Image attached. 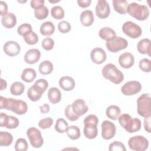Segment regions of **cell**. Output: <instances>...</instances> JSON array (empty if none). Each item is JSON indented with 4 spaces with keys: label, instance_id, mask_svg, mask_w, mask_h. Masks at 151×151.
Masks as SVG:
<instances>
[{
    "label": "cell",
    "instance_id": "51",
    "mask_svg": "<svg viewBox=\"0 0 151 151\" xmlns=\"http://www.w3.org/2000/svg\"><path fill=\"white\" fill-rule=\"evenodd\" d=\"M144 128L145 130L148 132L151 133V126H150V116L145 117L144 119Z\"/></svg>",
    "mask_w": 151,
    "mask_h": 151
},
{
    "label": "cell",
    "instance_id": "49",
    "mask_svg": "<svg viewBox=\"0 0 151 151\" xmlns=\"http://www.w3.org/2000/svg\"><path fill=\"white\" fill-rule=\"evenodd\" d=\"M44 2L45 1L44 0H31L30 5L33 9H35L44 6Z\"/></svg>",
    "mask_w": 151,
    "mask_h": 151
},
{
    "label": "cell",
    "instance_id": "26",
    "mask_svg": "<svg viewBox=\"0 0 151 151\" xmlns=\"http://www.w3.org/2000/svg\"><path fill=\"white\" fill-rule=\"evenodd\" d=\"M114 9L120 14L124 15L127 13L128 2L126 0H113L112 1Z\"/></svg>",
    "mask_w": 151,
    "mask_h": 151
},
{
    "label": "cell",
    "instance_id": "32",
    "mask_svg": "<svg viewBox=\"0 0 151 151\" xmlns=\"http://www.w3.org/2000/svg\"><path fill=\"white\" fill-rule=\"evenodd\" d=\"M25 90L24 84L20 81L14 82L10 87V92L14 96L21 95Z\"/></svg>",
    "mask_w": 151,
    "mask_h": 151
},
{
    "label": "cell",
    "instance_id": "10",
    "mask_svg": "<svg viewBox=\"0 0 151 151\" xmlns=\"http://www.w3.org/2000/svg\"><path fill=\"white\" fill-rule=\"evenodd\" d=\"M142 90V85L137 81H129L121 87L122 93L125 96L134 95Z\"/></svg>",
    "mask_w": 151,
    "mask_h": 151
},
{
    "label": "cell",
    "instance_id": "42",
    "mask_svg": "<svg viewBox=\"0 0 151 151\" xmlns=\"http://www.w3.org/2000/svg\"><path fill=\"white\" fill-rule=\"evenodd\" d=\"M109 150L110 151H126L124 145L121 142L114 141L109 145Z\"/></svg>",
    "mask_w": 151,
    "mask_h": 151
},
{
    "label": "cell",
    "instance_id": "17",
    "mask_svg": "<svg viewBox=\"0 0 151 151\" xmlns=\"http://www.w3.org/2000/svg\"><path fill=\"white\" fill-rule=\"evenodd\" d=\"M107 58L106 53L104 50L101 48H94L90 52V58L91 61L96 64L103 63Z\"/></svg>",
    "mask_w": 151,
    "mask_h": 151
},
{
    "label": "cell",
    "instance_id": "55",
    "mask_svg": "<svg viewBox=\"0 0 151 151\" xmlns=\"http://www.w3.org/2000/svg\"><path fill=\"white\" fill-rule=\"evenodd\" d=\"M48 1H49L50 3H52V4H54V3H57V2H60L59 0H58V1H51V0H49Z\"/></svg>",
    "mask_w": 151,
    "mask_h": 151
},
{
    "label": "cell",
    "instance_id": "29",
    "mask_svg": "<svg viewBox=\"0 0 151 151\" xmlns=\"http://www.w3.org/2000/svg\"><path fill=\"white\" fill-rule=\"evenodd\" d=\"M99 37L104 40L109 41L116 36V32L110 27H103L99 32Z\"/></svg>",
    "mask_w": 151,
    "mask_h": 151
},
{
    "label": "cell",
    "instance_id": "41",
    "mask_svg": "<svg viewBox=\"0 0 151 151\" xmlns=\"http://www.w3.org/2000/svg\"><path fill=\"white\" fill-rule=\"evenodd\" d=\"M140 69L145 73H149L151 70V61L147 58H142L139 61Z\"/></svg>",
    "mask_w": 151,
    "mask_h": 151
},
{
    "label": "cell",
    "instance_id": "43",
    "mask_svg": "<svg viewBox=\"0 0 151 151\" xmlns=\"http://www.w3.org/2000/svg\"><path fill=\"white\" fill-rule=\"evenodd\" d=\"M64 113H65V117L70 121L71 122H74L77 120L78 119V118L80 117H78V116H77L74 111H73V109L71 108V104L68 105L65 109V111H64Z\"/></svg>",
    "mask_w": 151,
    "mask_h": 151
},
{
    "label": "cell",
    "instance_id": "46",
    "mask_svg": "<svg viewBox=\"0 0 151 151\" xmlns=\"http://www.w3.org/2000/svg\"><path fill=\"white\" fill-rule=\"evenodd\" d=\"M71 29V26L68 21H61L58 24V29L61 33H67L70 31Z\"/></svg>",
    "mask_w": 151,
    "mask_h": 151
},
{
    "label": "cell",
    "instance_id": "44",
    "mask_svg": "<svg viewBox=\"0 0 151 151\" xmlns=\"http://www.w3.org/2000/svg\"><path fill=\"white\" fill-rule=\"evenodd\" d=\"M42 47L46 51L52 50L54 46V41L50 37H47L42 40L41 42Z\"/></svg>",
    "mask_w": 151,
    "mask_h": 151
},
{
    "label": "cell",
    "instance_id": "45",
    "mask_svg": "<svg viewBox=\"0 0 151 151\" xmlns=\"http://www.w3.org/2000/svg\"><path fill=\"white\" fill-rule=\"evenodd\" d=\"M53 123V119L50 117H45L41 119L38 122V126L42 129H46L50 128Z\"/></svg>",
    "mask_w": 151,
    "mask_h": 151
},
{
    "label": "cell",
    "instance_id": "1",
    "mask_svg": "<svg viewBox=\"0 0 151 151\" xmlns=\"http://www.w3.org/2000/svg\"><path fill=\"white\" fill-rule=\"evenodd\" d=\"M101 73L104 78L115 84H120L124 80L123 73L111 63L105 65L102 68Z\"/></svg>",
    "mask_w": 151,
    "mask_h": 151
},
{
    "label": "cell",
    "instance_id": "35",
    "mask_svg": "<svg viewBox=\"0 0 151 151\" xmlns=\"http://www.w3.org/2000/svg\"><path fill=\"white\" fill-rule=\"evenodd\" d=\"M54 128L57 132L64 133L67 132L68 128V124L64 119L59 118L56 121Z\"/></svg>",
    "mask_w": 151,
    "mask_h": 151
},
{
    "label": "cell",
    "instance_id": "38",
    "mask_svg": "<svg viewBox=\"0 0 151 151\" xmlns=\"http://www.w3.org/2000/svg\"><path fill=\"white\" fill-rule=\"evenodd\" d=\"M23 38L25 42L28 45H34L38 42L39 40L38 35L34 31H31L27 34L24 36Z\"/></svg>",
    "mask_w": 151,
    "mask_h": 151
},
{
    "label": "cell",
    "instance_id": "25",
    "mask_svg": "<svg viewBox=\"0 0 151 151\" xmlns=\"http://www.w3.org/2000/svg\"><path fill=\"white\" fill-rule=\"evenodd\" d=\"M61 93L56 87H51L48 91V99L51 103L57 104L61 101Z\"/></svg>",
    "mask_w": 151,
    "mask_h": 151
},
{
    "label": "cell",
    "instance_id": "5",
    "mask_svg": "<svg viewBox=\"0 0 151 151\" xmlns=\"http://www.w3.org/2000/svg\"><path fill=\"white\" fill-rule=\"evenodd\" d=\"M151 99L149 93L142 94L137 100V111L142 117L150 116Z\"/></svg>",
    "mask_w": 151,
    "mask_h": 151
},
{
    "label": "cell",
    "instance_id": "30",
    "mask_svg": "<svg viewBox=\"0 0 151 151\" xmlns=\"http://www.w3.org/2000/svg\"><path fill=\"white\" fill-rule=\"evenodd\" d=\"M37 76L36 71L31 68H25L21 74V79L26 83H31L35 78Z\"/></svg>",
    "mask_w": 151,
    "mask_h": 151
},
{
    "label": "cell",
    "instance_id": "12",
    "mask_svg": "<svg viewBox=\"0 0 151 151\" xmlns=\"http://www.w3.org/2000/svg\"><path fill=\"white\" fill-rule=\"evenodd\" d=\"M19 122L18 118L12 116H8L4 113L0 114V126L4 127L9 129L17 128Z\"/></svg>",
    "mask_w": 151,
    "mask_h": 151
},
{
    "label": "cell",
    "instance_id": "7",
    "mask_svg": "<svg viewBox=\"0 0 151 151\" xmlns=\"http://www.w3.org/2000/svg\"><path fill=\"white\" fill-rule=\"evenodd\" d=\"M107 49L111 52H117L120 50L126 48L128 46L127 41L121 37H117L107 41L106 43Z\"/></svg>",
    "mask_w": 151,
    "mask_h": 151
},
{
    "label": "cell",
    "instance_id": "37",
    "mask_svg": "<svg viewBox=\"0 0 151 151\" xmlns=\"http://www.w3.org/2000/svg\"><path fill=\"white\" fill-rule=\"evenodd\" d=\"M51 15L55 19H61L64 17L65 13L63 8L60 6H54L51 9Z\"/></svg>",
    "mask_w": 151,
    "mask_h": 151
},
{
    "label": "cell",
    "instance_id": "33",
    "mask_svg": "<svg viewBox=\"0 0 151 151\" xmlns=\"http://www.w3.org/2000/svg\"><path fill=\"white\" fill-rule=\"evenodd\" d=\"M13 140L12 135L8 132H0V146H8L11 145Z\"/></svg>",
    "mask_w": 151,
    "mask_h": 151
},
{
    "label": "cell",
    "instance_id": "47",
    "mask_svg": "<svg viewBox=\"0 0 151 151\" xmlns=\"http://www.w3.org/2000/svg\"><path fill=\"white\" fill-rule=\"evenodd\" d=\"M12 100V98H6L3 96H0V109L9 110Z\"/></svg>",
    "mask_w": 151,
    "mask_h": 151
},
{
    "label": "cell",
    "instance_id": "48",
    "mask_svg": "<svg viewBox=\"0 0 151 151\" xmlns=\"http://www.w3.org/2000/svg\"><path fill=\"white\" fill-rule=\"evenodd\" d=\"M34 84L37 85L39 88H40L44 93L46 91L47 88L48 87V82L44 78H40L37 80V81H35Z\"/></svg>",
    "mask_w": 151,
    "mask_h": 151
},
{
    "label": "cell",
    "instance_id": "16",
    "mask_svg": "<svg viewBox=\"0 0 151 151\" xmlns=\"http://www.w3.org/2000/svg\"><path fill=\"white\" fill-rule=\"evenodd\" d=\"M71 106L74 113L78 117L83 116L88 110V106L85 101L82 99H76L73 101Z\"/></svg>",
    "mask_w": 151,
    "mask_h": 151
},
{
    "label": "cell",
    "instance_id": "40",
    "mask_svg": "<svg viewBox=\"0 0 151 151\" xmlns=\"http://www.w3.org/2000/svg\"><path fill=\"white\" fill-rule=\"evenodd\" d=\"M32 28L30 24H29L28 23H24V24H21V25H19L18 27L17 32L21 36L24 37L25 35H27V34L32 31Z\"/></svg>",
    "mask_w": 151,
    "mask_h": 151
},
{
    "label": "cell",
    "instance_id": "50",
    "mask_svg": "<svg viewBox=\"0 0 151 151\" xmlns=\"http://www.w3.org/2000/svg\"><path fill=\"white\" fill-rule=\"evenodd\" d=\"M8 5L6 2L1 1H0V15L2 17L5 15L8 12Z\"/></svg>",
    "mask_w": 151,
    "mask_h": 151
},
{
    "label": "cell",
    "instance_id": "18",
    "mask_svg": "<svg viewBox=\"0 0 151 151\" xmlns=\"http://www.w3.org/2000/svg\"><path fill=\"white\" fill-rule=\"evenodd\" d=\"M119 63L120 65V66L124 68H130L134 65V56L130 52H124L119 56Z\"/></svg>",
    "mask_w": 151,
    "mask_h": 151
},
{
    "label": "cell",
    "instance_id": "54",
    "mask_svg": "<svg viewBox=\"0 0 151 151\" xmlns=\"http://www.w3.org/2000/svg\"><path fill=\"white\" fill-rule=\"evenodd\" d=\"M7 87V83L6 81L2 79V78H1V80H0V89L1 90H3L4 89H5Z\"/></svg>",
    "mask_w": 151,
    "mask_h": 151
},
{
    "label": "cell",
    "instance_id": "53",
    "mask_svg": "<svg viewBox=\"0 0 151 151\" xmlns=\"http://www.w3.org/2000/svg\"><path fill=\"white\" fill-rule=\"evenodd\" d=\"M39 107H40L41 113L42 114H46V113H48L50 110V106L47 103H45L42 106H40Z\"/></svg>",
    "mask_w": 151,
    "mask_h": 151
},
{
    "label": "cell",
    "instance_id": "6",
    "mask_svg": "<svg viewBox=\"0 0 151 151\" xmlns=\"http://www.w3.org/2000/svg\"><path fill=\"white\" fill-rule=\"evenodd\" d=\"M128 145L132 150L144 151L149 147V141L144 136L137 135L129 139Z\"/></svg>",
    "mask_w": 151,
    "mask_h": 151
},
{
    "label": "cell",
    "instance_id": "39",
    "mask_svg": "<svg viewBox=\"0 0 151 151\" xmlns=\"http://www.w3.org/2000/svg\"><path fill=\"white\" fill-rule=\"evenodd\" d=\"M28 143L24 138H19L15 144V150L16 151H26L28 149Z\"/></svg>",
    "mask_w": 151,
    "mask_h": 151
},
{
    "label": "cell",
    "instance_id": "2",
    "mask_svg": "<svg viewBox=\"0 0 151 151\" xmlns=\"http://www.w3.org/2000/svg\"><path fill=\"white\" fill-rule=\"evenodd\" d=\"M127 12L138 21H145L147 19L150 14L149 8L145 5H140L136 2L128 4Z\"/></svg>",
    "mask_w": 151,
    "mask_h": 151
},
{
    "label": "cell",
    "instance_id": "23",
    "mask_svg": "<svg viewBox=\"0 0 151 151\" xmlns=\"http://www.w3.org/2000/svg\"><path fill=\"white\" fill-rule=\"evenodd\" d=\"M2 25L6 28H12L17 24V17L12 12H7L1 18Z\"/></svg>",
    "mask_w": 151,
    "mask_h": 151
},
{
    "label": "cell",
    "instance_id": "52",
    "mask_svg": "<svg viewBox=\"0 0 151 151\" xmlns=\"http://www.w3.org/2000/svg\"><path fill=\"white\" fill-rule=\"evenodd\" d=\"M91 2V0H78L77 4L79 6L83 8H87L90 5Z\"/></svg>",
    "mask_w": 151,
    "mask_h": 151
},
{
    "label": "cell",
    "instance_id": "19",
    "mask_svg": "<svg viewBox=\"0 0 151 151\" xmlns=\"http://www.w3.org/2000/svg\"><path fill=\"white\" fill-rule=\"evenodd\" d=\"M41 57V52L37 48L28 50L24 55V61L28 64H34L37 63Z\"/></svg>",
    "mask_w": 151,
    "mask_h": 151
},
{
    "label": "cell",
    "instance_id": "11",
    "mask_svg": "<svg viewBox=\"0 0 151 151\" xmlns=\"http://www.w3.org/2000/svg\"><path fill=\"white\" fill-rule=\"evenodd\" d=\"M101 136L104 140H110L116 134V127L115 124L110 121L104 120L101 125Z\"/></svg>",
    "mask_w": 151,
    "mask_h": 151
},
{
    "label": "cell",
    "instance_id": "20",
    "mask_svg": "<svg viewBox=\"0 0 151 151\" xmlns=\"http://www.w3.org/2000/svg\"><path fill=\"white\" fill-rule=\"evenodd\" d=\"M59 86L64 91H71L75 87V81L70 76H63L59 80Z\"/></svg>",
    "mask_w": 151,
    "mask_h": 151
},
{
    "label": "cell",
    "instance_id": "31",
    "mask_svg": "<svg viewBox=\"0 0 151 151\" xmlns=\"http://www.w3.org/2000/svg\"><path fill=\"white\" fill-rule=\"evenodd\" d=\"M53 64L49 60H44L41 62L38 67L39 73L42 75H48L52 73Z\"/></svg>",
    "mask_w": 151,
    "mask_h": 151
},
{
    "label": "cell",
    "instance_id": "21",
    "mask_svg": "<svg viewBox=\"0 0 151 151\" xmlns=\"http://www.w3.org/2000/svg\"><path fill=\"white\" fill-rule=\"evenodd\" d=\"M43 93V91L37 85L34 84V85L30 87L28 90L27 97L31 101H37L41 99Z\"/></svg>",
    "mask_w": 151,
    "mask_h": 151
},
{
    "label": "cell",
    "instance_id": "3",
    "mask_svg": "<svg viewBox=\"0 0 151 151\" xmlns=\"http://www.w3.org/2000/svg\"><path fill=\"white\" fill-rule=\"evenodd\" d=\"M118 120L120 126L128 133H134L141 129L140 120L137 118H132L128 114L120 115Z\"/></svg>",
    "mask_w": 151,
    "mask_h": 151
},
{
    "label": "cell",
    "instance_id": "8",
    "mask_svg": "<svg viewBox=\"0 0 151 151\" xmlns=\"http://www.w3.org/2000/svg\"><path fill=\"white\" fill-rule=\"evenodd\" d=\"M122 31L124 34L133 39L139 38L142 34L140 27L130 21H126L123 24Z\"/></svg>",
    "mask_w": 151,
    "mask_h": 151
},
{
    "label": "cell",
    "instance_id": "14",
    "mask_svg": "<svg viewBox=\"0 0 151 151\" xmlns=\"http://www.w3.org/2000/svg\"><path fill=\"white\" fill-rule=\"evenodd\" d=\"M9 110L18 115H22L27 113L28 110V105L27 103L21 100L12 99Z\"/></svg>",
    "mask_w": 151,
    "mask_h": 151
},
{
    "label": "cell",
    "instance_id": "4",
    "mask_svg": "<svg viewBox=\"0 0 151 151\" xmlns=\"http://www.w3.org/2000/svg\"><path fill=\"white\" fill-rule=\"evenodd\" d=\"M83 133L84 136L88 139H93L97 136L98 130L97 125L99 119L93 115H89L84 119Z\"/></svg>",
    "mask_w": 151,
    "mask_h": 151
},
{
    "label": "cell",
    "instance_id": "13",
    "mask_svg": "<svg viewBox=\"0 0 151 151\" xmlns=\"http://www.w3.org/2000/svg\"><path fill=\"white\" fill-rule=\"evenodd\" d=\"M96 14L100 19L107 18L110 13L109 4L106 0H99L96 6Z\"/></svg>",
    "mask_w": 151,
    "mask_h": 151
},
{
    "label": "cell",
    "instance_id": "9",
    "mask_svg": "<svg viewBox=\"0 0 151 151\" xmlns=\"http://www.w3.org/2000/svg\"><path fill=\"white\" fill-rule=\"evenodd\" d=\"M27 135L33 147L40 148L42 146L44 139L40 130L36 127H31L27 130Z\"/></svg>",
    "mask_w": 151,
    "mask_h": 151
},
{
    "label": "cell",
    "instance_id": "27",
    "mask_svg": "<svg viewBox=\"0 0 151 151\" xmlns=\"http://www.w3.org/2000/svg\"><path fill=\"white\" fill-rule=\"evenodd\" d=\"M106 116L113 120H117L121 114V110L119 107L116 105H111L106 109Z\"/></svg>",
    "mask_w": 151,
    "mask_h": 151
},
{
    "label": "cell",
    "instance_id": "36",
    "mask_svg": "<svg viewBox=\"0 0 151 151\" xmlns=\"http://www.w3.org/2000/svg\"><path fill=\"white\" fill-rule=\"evenodd\" d=\"M49 14V11L47 6H42L37 9H34L35 17L39 20H42L45 19Z\"/></svg>",
    "mask_w": 151,
    "mask_h": 151
},
{
    "label": "cell",
    "instance_id": "34",
    "mask_svg": "<svg viewBox=\"0 0 151 151\" xmlns=\"http://www.w3.org/2000/svg\"><path fill=\"white\" fill-rule=\"evenodd\" d=\"M68 137L71 140H77L80 137V130L78 126L72 125L68 127L67 132Z\"/></svg>",
    "mask_w": 151,
    "mask_h": 151
},
{
    "label": "cell",
    "instance_id": "24",
    "mask_svg": "<svg viewBox=\"0 0 151 151\" xmlns=\"http://www.w3.org/2000/svg\"><path fill=\"white\" fill-rule=\"evenodd\" d=\"M80 22L85 27L91 26L94 22V15L91 10L83 11L80 17Z\"/></svg>",
    "mask_w": 151,
    "mask_h": 151
},
{
    "label": "cell",
    "instance_id": "22",
    "mask_svg": "<svg viewBox=\"0 0 151 151\" xmlns=\"http://www.w3.org/2000/svg\"><path fill=\"white\" fill-rule=\"evenodd\" d=\"M138 51L142 54H147L150 56L151 41L149 38H144L140 40L137 45Z\"/></svg>",
    "mask_w": 151,
    "mask_h": 151
},
{
    "label": "cell",
    "instance_id": "15",
    "mask_svg": "<svg viewBox=\"0 0 151 151\" xmlns=\"http://www.w3.org/2000/svg\"><path fill=\"white\" fill-rule=\"evenodd\" d=\"M4 52L9 57H15L20 52L21 47L18 43L14 41L6 42L3 47Z\"/></svg>",
    "mask_w": 151,
    "mask_h": 151
},
{
    "label": "cell",
    "instance_id": "28",
    "mask_svg": "<svg viewBox=\"0 0 151 151\" xmlns=\"http://www.w3.org/2000/svg\"><path fill=\"white\" fill-rule=\"evenodd\" d=\"M40 31L42 35L50 36L54 34L55 31V26L52 22L50 21H45L41 25Z\"/></svg>",
    "mask_w": 151,
    "mask_h": 151
}]
</instances>
